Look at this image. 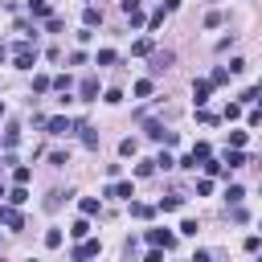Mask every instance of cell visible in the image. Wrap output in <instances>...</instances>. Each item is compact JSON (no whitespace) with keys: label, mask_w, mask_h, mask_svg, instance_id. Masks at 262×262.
Listing matches in <instances>:
<instances>
[{"label":"cell","mask_w":262,"mask_h":262,"mask_svg":"<svg viewBox=\"0 0 262 262\" xmlns=\"http://www.w3.org/2000/svg\"><path fill=\"white\" fill-rule=\"evenodd\" d=\"M37 61H41V49H37V41H33V37H20V41L12 45V66H16V70H33Z\"/></svg>","instance_id":"cell-1"},{"label":"cell","mask_w":262,"mask_h":262,"mask_svg":"<svg viewBox=\"0 0 262 262\" xmlns=\"http://www.w3.org/2000/svg\"><path fill=\"white\" fill-rule=\"evenodd\" d=\"M102 196H111V201H131V196H135V180H123V176H115V180L102 188Z\"/></svg>","instance_id":"cell-2"},{"label":"cell","mask_w":262,"mask_h":262,"mask_svg":"<svg viewBox=\"0 0 262 262\" xmlns=\"http://www.w3.org/2000/svg\"><path fill=\"white\" fill-rule=\"evenodd\" d=\"M94 254H102V242L98 237H82V242L70 246V258H94Z\"/></svg>","instance_id":"cell-3"},{"label":"cell","mask_w":262,"mask_h":262,"mask_svg":"<svg viewBox=\"0 0 262 262\" xmlns=\"http://www.w3.org/2000/svg\"><path fill=\"white\" fill-rule=\"evenodd\" d=\"M78 102H98V74H86L78 82Z\"/></svg>","instance_id":"cell-4"},{"label":"cell","mask_w":262,"mask_h":262,"mask_svg":"<svg viewBox=\"0 0 262 262\" xmlns=\"http://www.w3.org/2000/svg\"><path fill=\"white\" fill-rule=\"evenodd\" d=\"M45 131L57 135V139H61V135H74V119H70V115H53V119H45Z\"/></svg>","instance_id":"cell-5"},{"label":"cell","mask_w":262,"mask_h":262,"mask_svg":"<svg viewBox=\"0 0 262 262\" xmlns=\"http://www.w3.org/2000/svg\"><path fill=\"white\" fill-rule=\"evenodd\" d=\"M143 237H147V246H160V250H176V233H172V229H147Z\"/></svg>","instance_id":"cell-6"},{"label":"cell","mask_w":262,"mask_h":262,"mask_svg":"<svg viewBox=\"0 0 262 262\" xmlns=\"http://www.w3.org/2000/svg\"><path fill=\"white\" fill-rule=\"evenodd\" d=\"M0 225H8V229H25V213H20L16 205H0Z\"/></svg>","instance_id":"cell-7"},{"label":"cell","mask_w":262,"mask_h":262,"mask_svg":"<svg viewBox=\"0 0 262 262\" xmlns=\"http://www.w3.org/2000/svg\"><path fill=\"white\" fill-rule=\"evenodd\" d=\"M184 209V196L180 192H172V196H160L156 201V213H180Z\"/></svg>","instance_id":"cell-8"},{"label":"cell","mask_w":262,"mask_h":262,"mask_svg":"<svg viewBox=\"0 0 262 262\" xmlns=\"http://www.w3.org/2000/svg\"><path fill=\"white\" fill-rule=\"evenodd\" d=\"M209 90H213V82H209V78H196V82H192V102L205 106V102H209Z\"/></svg>","instance_id":"cell-9"},{"label":"cell","mask_w":262,"mask_h":262,"mask_svg":"<svg viewBox=\"0 0 262 262\" xmlns=\"http://www.w3.org/2000/svg\"><path fill=\"white\" fill-rule=\"evenodd\" d=\"M29 16H33V20H49V16H53V4H49V0H29Z\"/></svg>","instance_id":"cell-10"},{"label":"cell","mask_w":262,"mask_h":262,"mask_svg":"<svg viewBox=\"0 0 262 262\" xmlns=\"http://www.w3.org/2000/svg\"><path fill=\"white\" fill-rule=\"evenodd\" d=\"M82 25H86V29H98V25H102V8H98V4H86V8H82Z\"/></svg>","instance_id":"cell-11"},{"label":"cell","mask_w":262,"mask_h":262,"mask_svg":"<svg viewBox=\"0 0 262 262\" xmlns=\"http://www.w3.org/2000/svg\"><path fill=\"white\" fill-rule=\"evenodd\" d=\"M168 61H172V49H151V74H160V70H168Z\"/></svg>","instance_id":"cell-12"},{"label":"cell","mask_w":262,"mask_h":262,"mask_svg":"<svg viewBox=\"0 0 262 262\" xmlns=\"http://www.w3.org/2000/svg\"><path fill=\"white\" fill-rule=\"evenodd\" d=\"M115 61H119V53H115V49H98V53L90 57V66H98V70H106V66H115Z\"/></svg>","instance_id":"cell-13"},{"label":"cell","mask_w":262,"mask_h":262,"mask_svg":"<svg viewBox=\"0 0 262 262\" xmlns=\"http://www.w3.org/2000/svg\"><path fill=\"white\" fill-rule=\"evenodd\" d=\"M250 160H246V151L242 147H225V168H246Z\"/></svg>","instance_id":"cell-14"},{"label":"cell","mask_w":262,"mask_h":262,"mask_svg":"<svg viewBox=\"0 0 262 262\" xmlns=\"http://www.w3.org/2000/svg\"><path fill=\"white\" fill-rule=\"evenodd\" d=\"M70 237H74V242H82V237H90V217H86V213H82V217H78V221L70 225Z\"/></svg>","instance_id":"cell-15"},{"label":"cell","mask_w":262,"mask_h":262,"mask_svg":"<svg viewBox=\"0 0 262 262\" xmlns=\"http://www.w3.org/2000/svg\"><path fill=\"white\" fill-rule=\"evenodd\" d=\"M131 217H139V221H151V217H156V205H143V201H131Z\"/></svg>","instance_id":"cell-16"},{"label":"cell","mask_w":262,"mask_h":262,"mask_svg":"<svg viewBox=\"0 0 262 262\" xmlns=\"http://www.w3.org/2000/svg\"><path fill=\"white\" fill-rule=\"evenodd\" d=\"M53 90V78L49 74H33V94H49Z\"/></svg>","instance_id":"cell-17"},{"label":"cell","mask_w":262,"mask_h":262,"mask_svg":"<svg viewBox=\"0 0 262 262\" xmlns=\"http://www.w3.org/2000/svg\"><path fill=\"white\" fill-rule=\"evenodd\" d=\"M151 90H156V82H151V78H139V82L131 86V94H135V98H151Z\"/></svg>","instance_id":"cell-18"},{"label":"cell","mask_w":262,"mask_h":262,"mask_svg":"<svg viewBox=\"0 0 262 262\" xmlns=\"http://www.w3.org/2000/svg\"><path fill=\"white\" fill-rule=\"evenodd\" d=\"M98 209H102L98 196H82V201H78V213H86V217H98Z\"/></svg>","instance_id":"cell-19"},{"label":"cell","mask_w":262,"mask_h":262,"mask_svg":"<svg viewBox=\"0 0 262 262\" xmlns=\"http://www.w3.org/2000/svg\"><path fill=\"white\" fill-rule=\"evenodd\" d=\"M176 233H180V237H196V233H201V221H196V217H184Z\"/></svg>","instance_id":"cell-20"},{"label":"cell","mask_w":262,"mask_h":262,"mask_svg":"<svg viewBox=\"0 0 262 262\" xmlns=\"http://www.w3.org/2000/svg\"><path fill=\"white\" fill-rule=\"evenodd\" d=\"M0 143H4V151H12V147H16V143H20V127H16V123H12V127H8V131H4V139H0Z\"/></svg>","instance_id":"cell-21"},{"label":"cell","mask_w":262,"mask_h":262,"mask_svg":"<svg viewBox=\"0 0 262 262\" xmlns=\"http://www.w3.org/2000/svg\"><path fill=\"white\" fill-rule=\"evenodd\" d=\"M119 156H123V160H135V156H139V139H123V143H119Z\"/></svg>","instance_id":"cell-22"},{"label":"cell","mask_w":262,"mask_h":262,"mask_svg":"<svg viewBox=\"0 0 262 262\" xmlns=\"http://www.w3.org/2000/svg\"><path fill=\"white\" fill-rule=\"evenodd\" d=\"M201 168H205L209 176H225V172H229V168H225V164H217L213 156H205V160H201Z\"/></svg>","instance_id":"cell-23"},{"label":"cell","mask_w":262,"mask_h":262,"mask_svg":"<svg viewBox=\"0 0 262 262\" xmlns=\"http://www.w3.org/2000/svg\"><path fill=\"white\" fill-rule=\"evenodd\" d=\"M12 180H16V184H29V180H33V168H29V164H12Z\"/></svg>","instance_id":"cell-24"},{"label":"cell","mask_w":262,"mask_h":262,"mask_svg":"<svg viewBox=\"0 0 262 262\" xmlns=\"http://www.w3.org/2000/svg\"><path fill=\"white\" fill-rule=\"evenodd\" d=\"M4 201H8V205H25V201H29V184H16V188H12Z\"/></svg>","instance_id":"cell-25"},{"label":"cell","mask_w":262,"mask_h":262,"mask_svg":"<svg viewBox=\"0 0 262 262\" xmlns=\"http://www.w3.org/2000/svg\"><path fill=\"white\" fill-rule=\"evenodd\" d=\"M61 242H66L61 229H45V250H61Z\"/></svg>","instance_id":"cell-26"},{"label":"cell","mask_w":262,"mask_h":262,"mask_svg":"<svg viewBox=\"0 0 262 262\" xmlns=\"http://www.w3.org/2000/svg\"><path fill=\"white\" fill-rule=\"evenodd\" d=\"M131 53H135V57H147V53H151V37H139V41H131Z\"/></svg>","instance_id":"cell-27"},{"label":"cell","mask_w":262,"mask_h":262,"mask_svg":"<svg viewBox=\"0 0 262 262\" xmlns=\"http://www.w3.org/2000/svg\"><path fill=\"white\" fill-rule=\"evenodd\" d=\"M53 90H57V94H70V90H74V78H70V74H57V78H53Z\"/></svg>","instance_id":"cell-28"},{"label":"cell","mask_w":262,"mask_h":262,"mask_svg":"<svg viewBox=\"0 0 262 262\" xmlns=\"http://www.w3.org/2000/svg\"><path fill=\"white\" fill-rule=\"evenodd\" d=\"M225 201H229V205H242V201H246V188H242V184H229V188H225Z\"/></svg>","instance_id":"cell-29"},{"label":"cell","mask_w":262,"mask_h":262,"mask_svg":"<svg viewBox=\"0 0 262 262\" xmlns=\"http://www.w3.org/2000/svg\"><path fill=\"white\" fill-rule=\"evenodd\" d=\"M176 168H184V172H196V168H201V160L188 151V156H180V160H176Z\"/></svg>","instance_id":"cell-30"},{"label":"cell","mask_w":262,"mask_h":262,"mask_svg":"<svg viewBox=\"0 0 262 262\" xmlns=\"http://www.w3.org/2000/svg\"><path fill=\"white\" fill-rule=\"evenodd\" d=\"M151 172H156V160H139V164H135V176H139V180H147Z\"/></svg>","instance_id":"cell-31"},{"label":"cell","mask_w":262,"mask_h":262,"mask_svg":"<svg viewBox=\"0 0 262 262\" xmlns=\"http://www.w3.org/2000/svg\"><path fill=\"white\" fill-rule=\"evenodd\" d=\"M209 82H213V86H225V82H229V70H225V66H217V70L209 74Z\"/></svg>","instance_id":"cell-32"},{"label":"cell","mask_w":262,"mask_h":262,"mask_svg":"<svg viewBox=\"0 0 262 262\" xmlns=\"http://www.w3.org/2000/svg\"><path fill=\"white\" fill-rule=\"evenodd\" d=\"M168 168H176V160H172L168 151H160V156H156V172H168Z\"/></svg>","instance_id":"cell-33"},{"label":"cell","mask_w":262,"mask_h":262,"mask_svg":"<svg viewBox=\"0 0 262 262\" xmlns=\"http://www.w3.org/2000/svg\"><path fill=\"white\" fill-rule=\"evenodd\" d=\"M242 250H246V254H258V250H262V237H258V233H250V237L242 242Z\"/></svg>","instance_id":"cell-34"},{"label":"cell","mask_w":262,"mask_h":262,"mask_svg":"<svg viewBox=\"0 0 262 262\" xmlns=\"http://www.w3.org/2000/svg\"><path fill=\"white\" fill-rule=\"evenodd\" d=\"M119 8L123 16H131V12H143V0H119Z\"/></svg>","instance_id":"cell-35"},{"label":"cell","mask_w":262,"mask_h":262,"mask_svg":"<svg viewBox=\"0 0 262 262\" xmlns=\"http://www.w3.org/2000/svg\"><path fill=\"white\" fill-rule=\"evenodd\" d=\"M102 102H111V106H115V102H123V90H119V86H111V90H102Z\"/></svg>","instance_id":"cell-36"},{"label":"cell","mask_w":262,"mask_h":262,"mask_svg":"<svg viewBox=\"0 0 262 262\" xmlns=\"http://www.w3.org/2000/svg\"><path fill=\"white\" fill-rule=\"evenodd\" d=\"M246 139H250V131H229V147H246Z\"/></svg>","instance_id":"cell-37"},{"label":"cell","mask_w":262,"mask_h":262,"mask_svg":"<svg viewBox=\"0 0 262 262\" xmlns=\"http://www.w3.org/2000/svg\"><path fill=\"white\" fill-rule=\"evenodd\" d=\"M192 156H196V160H205V156H213V147H209L205 139H196V143H192Z\"/></svg>","instance_id":"cell-38"},{"label":"cell","mask_w":262,"mask_h":262,"mask_svg":"<svg viewBox=\"0 0 262 262\" xmlns=\"http://www.w3.org/2000/svg\"><path fill=\"white\" fill-rule=\"evenodd\" d=\"M49 164H53V168H66V164H70V151H49Z\"/></svg>","instance_id":"cell-39"},{"label":"cell","mask_w":262,"mask_h":262,"mask_svg":"<svg viewBox=\"0 0 262 262\" xmlns=\"http://www.w3.org/2000/svg\"><path fill=\"white\" fill-rule=\"evenodd\" d=\"M209 192H213V176H201L196 180V196H209Z\"/></svg>","instance_id":"cell-40"},{"label":"cell","mask_w":262,"mask_h":262,"mask_svg":"<svg viewBox=\"0 0 262 262\" xmlns=\"http://www.w3.org/2000/svg\"><path fill=\"white\" fill-rule=\"evenodd\" d=\"M242 102H262V86H250V90H242Z\"/></svg>","instance_id":"cell-41"},{"label":"cell","mask_w":262,"mask_h":262,"mask_svg":"<svg viewBox=\"0 0 262 262\" xmlns=\"http://www.w3.org/2000/svg\"><path fill=\"white\" fill-rule=\"evenodd\" d=\"M45 29H49V33H61V29H66V20H61V16H57V12H53V16H49V20H45Z\"/></svg>","instance_id":"cell-42"},{"label":"cell","mask_w":262,"mask_h":262,"mask_svg":"<svg viewBox=\"0 0 262 262\" xmlns=\"http://www.w3.org/2000/svg\"><path fill=\"white\" fill-rule=\"evenodd\" d=\"M86 61H90L86 49H74V53H70V66H86Z\"/></svg>","instance_id":"cell-43"},{"label":"cell","mask_w":262,"mask_h":262,"mask_svg":"<svg viewBox=\"0 0 262 262\" xmlns=\"http://www.w3.org/2000/svg\"><path fill=\"white\" fill-rule=\"evenodd\" d=\"M237 115H242V106H237V102H229V106L221 111V119H225V123H229V119H237Z\"/></svg>","instance_id":"cell-44"},{"label":"cell","mask_w":262,"mask_h":262,"mask_svg":"<svg viewBox=\"0 0 262 262\" xmlns=\"http://www.w3.org/2000/svg\"><path fill=\"white\" fill-rule=\"evenodd\" d=\"M196 123H217V115H213V111H205V106H196Z\"/></svg>","instance_id":"cell-45"},{"label":"cell","mask_w":262,"mask_h":262,"mask_svg":"<svg viewBox=\"0 0 262 262\" xmlns=\"http://www.w3.org/2000/svg\"><path fill=\"white\" fill-rule=\"evenodd\" d=\"M164 254H168V250H160V246H147V254H143V258H147V262H160Z\"/></svg>","instance_id":"cell-46"},{"label":"cell","mask_w":262,"mask_h":262,"mask_svg":"<svg viewBox=\"0 0 262 262\" xmlns=\"http://www.w3.org/2000/svg\"><path fill=\"white\" fill-rule=\"evenodd\" d=\"M246 123H250V127H258V123H262V102H258V106L246 115Z\"/></svg>","instance_id":"cell-47"},{"label":"cell","mask_w":262,"mask_h":262,"mask_svg":"<svg viewBox=\"0 0 262 262\" xmlns=\"http://www.w3.org/2000/svg\"><path fill=\"white\" fill-rule=\"evenodd\" d=\"M90 37H94V29H86V25H82V29H78V45H90Z\"/></svg>","instance_id":"cell-48"},{"label":"cell","mask_w":262,"mask_h":262,"mask_svg":"<svg viewBox=\"0 0 262 262\" xmlns=\"http://www.w3.org/2000/svg\"><path fill=\"white\" fill-rule=\"evenodd\" d=\"M160 8H164V12H176V8H180V0H164Z\"/></svg>","instance_id":"cell-49"},{"label":"cell","mask_w":262,"mask_h":262,"mask_svg":"<svg viewBox=\"0 0 262 262\" xmlns=\"http://www.w3.org/2000/svg\"><path fill=\"white\" fill-rule=\"evenodd\" d=\"M8 57H12V49H8V45H4V41H0V66H4V61H8Z\"/></svg>","instance_id":"cell-50"},{"label":"cell","mask_w":262,"mask_h":262,"mask_svg":"<svg viewBox=\"0 0 262 262\" xmlns=\"http://www.w3.org/2000/svg\"><path fill=\"white\" fill-rule=\"evenodd\" d=\"M4 111H8V106H4V98H0V119H4Z\"/></svg>","instance_id":"cell-51"},{"label":"cell","mask_w":262,"mask_h":262,"mask_svg":"<svg viewBox=\"0 0 262 262\" xmlns=\"http://www.w3.org/2000/svg\"><path fill=\"white\" fill-rule=\"evenodd\" d=\"M0 196H8V188H4V184H0Z\"/></svg>","instance_id":"cell-52"},{"label":"cell","mask_w":262,"mask_h":262,"mask_svg":"<svg viewBox=\"0 0 262 262\" xmlns=\"http://www.w3.org/2000/svg\"><path fill=\"white\" fill-rule=\"evenodd\" d=\"M0 168H4V160H0Z\"/></svg>","instance_id":"cell-53"},{"label":"cell","mask_w":262,"mask_h":262,"mask_svg":"<svg viewBox=\"0 0 262 262\" xmlns=\"http://www.w3.org/2000/svg\"><path fill=\"white\" fill-rule=\"evenodd\" d=\"M258 229H262V221H258Z\"/></svg>","instance_id":"cell-54"}]
</instances>
